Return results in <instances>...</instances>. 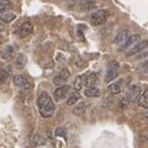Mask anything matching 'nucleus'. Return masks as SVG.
Segmentation results:
<instances>
[{"label":"nucleus","instance_id":"nucleus-26","mask_svg":"<svg viewBox=\"0 0 148 148\" xmlns=\"http://www.w3.org/2000/svg\"><path fill=\"white\" fill-rule=\"evenodd\" d=\"M54 135L57 137H63L64 140H67V131L64 127H57L54 131Z\"/></svg>","mask_w":148,"mask_h":148},{"label":"nucleus","instance_id":"nucleus-3","mask_svg":"<svg viewBox=\"0 0 148 148\" xmlns=\"http://www.w3.org/2000/svg\"><path fill=\"white\" fill-rule=\"evenodd\" d=\"M110 15L109 10L106 9H101V10H96L95 12H92V15L90 17V22L94 26H99V25H103L104 22L108 20V17Z\"/></svg>","mask_w":148,"mask_h":148},{"label":"nucleus","instance_id":"nucleus-5","mask_svg":"<svg viewBox=\"0 0 148 148\" xmlns=\"http://www.w3.org/2000/svg\"><path fill=\"white\" fill-rule=\"evenodd\" d=\"M12 82L14 84H15L17 88H20V89H24V90H29L32 88V84L26 79L24 75H21V74H18V75H15L12 78Z\"/></svg>","mask_w":148,"mask_h":148},{"label":"nucleus","instance_id":"nucleus-12","mask_svg":"<svg viewBox=\"0 0 148 148\" xmlns=\"http://www.w3.org/2000/svg\"><path fill=\"white\" fill-rule=\"evenodd\" d=\"M128 38V30H121L119 32V34L116 35V37H115L114 40V43L115 45H123L125 42H126V40Z\"/></svg>","mask_w":148,"mask_h":148},{"label":"nucleus","instance_id":"nucleus-20","mask_svg":"<svg viewBox=\"0 0 148 148\" xmlns=\"http://www.w3.org/2000/svg\"><path fill=\"white\" fill-rule=\"evenodd\" d=\"M109 90L111 94H120L122 91V84L121 82H116V83H112V84L109 85Z\"/></svg>","mask_w":148,"mask_h":148},{"label":"nucleus","instance_id":"nucleus-13","mask_svg":"<svg viewBox=\"0 0 148 148\" xmlns=\"http://www.w3.org/2000/svg\"><path fill=\"white\" fill-rule=\"evenodd\" d=\"M137 105L142 109H148V90H145L142 94H140L137 99Z\"/></svg>","mask_w":148,"mask_h":148},{"label":"nucleus","instance_id":"nucleus-10","mask_svg":"<svg viewBox=\"0 0 148 148\" xmlns=\"http://www.w3.org/2000/svg\"><path fill=\"white\" fill-rule=\"evenodd\" d=\"M140 92H141V89L138 85H132L130 86L128 89V94H127V99L128 101H136L138 99V96H140Z\"/></svg>","mask_w":148,"mask_h":148},{"label":"nucleus","instance_id":"nucleus-25","mask_svg":"<svg viewBox=\"0 0 148 148\" xmlns=\"http://www.w3.org/2000/svg\"><path fill=\"white\" fill-rule=\"evenodd\" d=\"M84 78H85V74H83V75H79L74 82V89L79 91L83 86H84Z\"/></svg>","mask_w":148,"mask_h":148},{"label":"nucleus","instance_id":"nucleus-29","mask_svg":"<svg viewBox=\"0 0 148 148\" xmlns=\"http://www.w3.org/2000/svg\"><path fill=\"white\" fill-rule=\"evenodd\" d=\"M147 119H148V114H147Z\"/></svg>","mask_w":148,"mask_h":148},{"label":"nucleus","instance_id":"nucleus-16","mask_svg":"<svg viewBox=\"0 0 148 148\" xmlns=\"http://www.w3.org/2000/svg\"><path fill=\"white\" fill-rule=\"evenodd\" d=\"M11 67H6V68H3L0 69V85H3L9 78L11 75Z\"/></svg>","mask_w":148,"mask_h":148},{"label":"nucleus","instance_id":"nucleus-2","mask_svg":"<svg viewBox=\"0 0 148 148\" xmlns=\"http://www.w3.org/2000/svg\"><path fill=\"white\" fill-rule=\"evenodd\" d=\"M120 72V64L116 61H111L108 64V69H106V75H105V83H111L115 80L119 75Z\"/></svg>","mask_w":148,"mask_h":148},{"label":"nucleus","instance_id":"nucleus-23","mask_svg":"<svg viewBox=\"0 0 148 148\" xmlns=\"http://www.w3.org/2000/svg\"><path fill=\"white\" fill-rule=\"evenodd\" d=\"M79 99H80V94H79V91L77 90L75 92H73V94L69 95V98L67 99V105L68 106H72L74 104H77Z\"/></svg>","mask_w":148,"mask_h":148},{"label":"nucleus","instance_id":"nucleus-6","mask_svg":"<svg viewBox=\"0 0 148 148\" xmlns=\"http://www.w3.org/2000/svg\"><path fill=\"white\" fill-rule=\"evenodd\" d=\"M141 40V36L140 35H132V36H128V38L126 40V42H125L121 47H120V52H125V51H128L131 49L133 46H135L137 42H140Z\"/></svg>","mask_w":148,"mask_h":148},{"label":"nucleus","instance_id":"nucleus-11","mask_svg":"<svg viewBox=\"0 0 148 148\" xmlns=\"http://www.w3.org/2000/svg\"><path fill=\"white\" fill-rule=\"evenodd\" d=\"M84 95L86 96V98H98V96H100V89L98 86L89 85V86L85 88Z\"/></svg>","mask_w":148,"mask_h":148},{"label":"nucleus","instance_id":"nucleus-7","mask_svg":"<svg viewBox=\"0 0 148 148\" xmlns=\"http://www.w3.org/2000/svg\"><path fill=\"white\" fill-rule=\"evenodd\" d=\"M69 89H71V88H69L68 85H66V84H64V85H59L57 89L54 90V94H53L54 100H56V101L63 100V99L67 96L68 92H69Z\"/></svg>","mask_w":148,"mask_h":148},{"label":"nucleus","instance_id":"nucleus-9","mask_svg":"<svg viewBox=\"0 0 148 148\" xmlns=\"http://www.w3.org/2000/svg\"><path fill=\"white\" fill-rule=\"evenodd\" d=\"M148 47V41H140V42H137L133 47L131 48L127 52V56H133V54H137L142 52L143 49H146Z\"/></svg>","mask_w":148,"mask_h":148},{"label":"nucleus","instance_id":"nucleus-18","mask_svg":"<svg viewBox=\"0 0 148 148\" xmlns=\"http://www.w3.org/2000/svg\"><path fill=\"white\" fill-rule=\"evenodd\" d=\"M26 62H27L26 56H25L24 53H18V54H17V57H16V61H15V66H16L18 69H21V68H24V67H25Z\"/></svg>","mask_w":148,"mask_h":148},{"label":"nucleus","instance_id":"nucleus-21","mask_svg":"<svg viewBox=\"0 0 148 148\" xmlns=\"http://www.w3.org/2000/svg\"><path fill=\"white\" fill-rule=\"evenodd\" d=\"M12 3L10 0H0V14L9 11L10 9H12Z\"/></svg>","mask_w":148,"mask_h":148},{"label":"nucleus","instance_id":"nucleus-28","mask_svg":"<svg viewBox=\"0 0 148 148\" xmlns=\"http://www.w3.org/2000/svg\"><path fill=\"white\" fill-rule=\"evenodd\" d=\"M1 31H4V26H3L1 24H0V32H1Z\"/></svg>","mask_w":148,"mask_h":148},{"label":"nucleus","instance_id":"nucleus-15","mask_svg":"<svg viewBox=\"0 0 148 148\" xmlns=\"http://www.w3.org/2000/svg\"><path fill=\"white\" fill-rule=\"evenodd\" d=\"M14 54H15V48H14V46H6L1 52V58L5 59V61H9V59H11L14 57Z\"/></svg>","mask_w":148,"mask_h":148},{"label":"nucleus","instance_id":"nucleus-19","mask_svg":"<svg viewBox=\"0 0 148 148\" xmlns=\"http://www.w3.org/2000/svg\"><path fill=\"white\" fill-rule=\"evenodd\" d=\"M85 110H86V104L85 103H79V104H77L75 106H74L73 114L77 115V116H80V115H83L85 112Z\"/></svg>","mask_w":148,"mask_h":148},{"label":"nucleus","instance_id":"nucleus-17","mask_svg":"<svg viewBox=\"0 0 148 148\" xmlns=\"http://www.w3.org/2000/svg\"><path fill=\"white\" fill-rule=\"evenodd\" d=\"M96 80H98V75L95 73H88L85 74V78H84V86L92 85Z\"/></svg>","mask_w":148,"mask_h":148},{"label":"nucleus","instance_id":"nucleus-27","mask_svg":"<svg viewBox=\"0 0 148 148\" xmlns=\"http://www.w3.org/2000/svg\"><path fill=\"white\" fill-rule=\"evenodd\" d=\"M143 71H145V73L148 74V62L145 64V66H143Z\"/></svg>","mask_w":148,"mask_h":148},{"label":"nucleus","instance_id":"nucleus-22","mask_svg":"<svg viewBox=\"0 0 148 148\" xmlns=\"http://www.w3.org/2000/svg\"><path fill=\"white\" fill-rule=\"evenodd\" d=\"M32 145L34 146H43L46 145V140L43 138V136L41 135V133H36V135L32 137Z\"/></svg>","mask_w":148,"mask_h":148},{"label":"nucleus","instance_id":"nucleus-14","mask_svg":"<svg viewBox=\"0 0 148 148\" xmlns=\"http://www.w3.org/2000/svg\"><path fill=\"white\" fill-rule=\"evenodd\" d=\"M80 10L83 11H88V10H92V9L96 8V3L94 0H82L79 4Z\"/></svg>","mask_w":148,"mask_h":148},{"label":"nucleus","instance_id":"nucleus-8","mask_svg":"<svg viewBox=\"0 0 148 148\" xmlns=\"http://www.w3.org/2000/svg\"><path fill=\"white\" fill-rule=\"evenodd\" d=\"M32 31H34V26H32L31 22H24V24L18 27L17 34L20 37H27L29 35L32 34Z\"/></svg>","mask_w":148,"mask_h":148},{"label":"nucleus","instance_id":"nucleus-1","mask_svg":"<svg viewBox=\"0 0 148 148\" xmlns=\"http://www.w3.org/2000/svg\"><path fill=\"white\" fill-rule=\"evenodd\" d=\"M37 106H38V111L42 117L48 119L53 115L54 112V104L51 96L47 92H41L40 96L37 98Z\"/></svg>","mask_w":148,"mask_h":148},{"label":"nucleus","instance_id":"nucleus-24","mask_svg":"<svg viewBox=\"0 0 148 148\" xmlns=\"http://www.w3.org/2000/svg\"><path fill=\"white\" fill-rule=\"evenodd\" d=\"M15 17H16L15 14H12L10 11H5L0 15V20H1L3 22H11L12 20H15Z\"/></svg>","mask_w":148,"mask_h":148},{"label":"nucleus","instance_id":"nucleus-4","mask_svg":"<svg viewBox=\"0 0 148 148\" xmlns=\"http://www.w3.org/2000/svg\"><path fill=\"white\" fill-rule=\"evenodd\" d=\"M69 77H71V72H69V69L63 68L62 71L54 77L53 83H54V84L57 85V86H59V85H64V84H67V82H68V79H69Z\"/></svg>","mask_w":148,"mask_h":148}]
</instances>
